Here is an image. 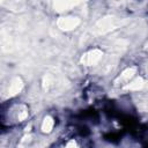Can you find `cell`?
Masks as SVG:
<instances>
[{"label":"cell","mask_w":148,"mask_h":148,"mask_svg":"<svg viewBox=\"0 0 148 148\" xmlns=\"http://www.w3.org/2000/svg\"><path fill=\"white\" fill-rule=\"evenodd\" d=\"M53 126H54V120H53V118L50 117V116H46V117L43 119V123H42V131L45 132V133H49V132L52 131Z\"/></svg>","instance_id":"52a82bcc"},{"label":"cell","mask_w":148,"mask_h":148,"mask_svg":"<svg viewBox=\"0 0 148 148\" xmlns=\"http://www.w3.org/2000/svg\"><path fill=\"white\" fill-rule=\"evenodd\" d=\"M146 49H148V43H147V44H146Z\"/></svg>","instance_id":"30bf717a"},{"label":"cell","mask_w":148,"mask_h":148,"mask_svg":"<svg viewBox=\"0 0 148 148\" xmlns=\"http://www.w3.org/2000/svg\"><path fill=\"white\" fill-rule=\"evenodd\" d=\"M117 25H118V23H117L116 18L104 17V18H102L101 21H98L96 23V25L94 27V31L96 34H105V32H109L112 29L117 28Z\"/></svg>","instance_id":"6da1fadb"},{"label":"cell","mask_w":148,"mask_h":148,"mask_svg":"<svg viewBox=\"0 0 148 148\" xmlns=\"http://www.w3.org/2000/svg\"><path fill=\"white\" fill-rule=\"evenodd\" d=\"M22 81L18 79V77H15L13 81H12V83H10V86H9V88H8V94L10 95V96H13V95H16L18 91H21V89H22Z\"/></svg>","instance_id":"5b68a950"},{"label":"cell","mask_w":148,"mask_h":148,"mask_svg":"<svg viewBox=\"0 0 148 148\" xmlns=\"http://www.w3.org/2000/svg\"><path fill=\"white\" fill-rule=\"evenodd\" d=\"M80 24V20L74 16H67V17H60L57 22V25L61 30H72L75 29Z\"/></svg>","instance_id":"3957f363"},{"label":"cell","mask_w":148,"mask_h":148,"mask_svg":"<svg viewBox=\"0 0 148 148\" xmlns=\"http://www.w3.org/2000/svg\"><path fill=\"white\" fill-rule=\"evenodd\" d=\"M76 2H72V1H60V2H57L56 3V7L58 8V10H64V9H67L69 8L71 6H75Z\"/></svg>","instance_id":"ba28073f"},{"label":"cell","mask_w":148,"mask_h":148,"mask_svg":"<svg viewBox=\"0 0 148 148\" xmlns=\"http://www.w3.org/2000/svg\"><path fill=\"white\" fill-rule=\"evenodd\" d=\"M135 71H136V68L135 67H130V68H126L120 75H119V77L117 79V81H116V83H123V84H127L128 83V81L133 77V75L135 74Z\"/></svg>","instance_id":"277c9868"},{"label":"cell","mask_w":148,"mask_h":148,"mask_svg":"<svg viewBox=\"0 0 148 148\" xmlns=\"http://www.w3.org/2000/svg\"><path fill=\"white\" fill-rule=\"evenodd\" d=\"M65 148H77V147H76V145H75L74 141H71V142H68V145Z\"/></svg>","instance_id":"9c48e42d"},{"label":"cell","mask_w":148,"mask_h":148,"mask_svg":"<svg viewBox=\"0 0 148 148\" xmlns=\"http://www.w3.org/2000/svg\"><path fill=\"white\" fill-rule=\"evenodd\" d=\"M102 56H103V52L101 50L94 49V50H90L87 53H84L83 57L81 58V61L86 66H92V65H96L102 59Z\"/></svg>","instance_id":"7a4b0ae2"},{"label":"cell","mask_w":148,"mask_h":148,"mask_svg":"<svg viewBox=\"0 0 148 148\" xmlns=\"http://www.w3.org/2000/svg\"><path fill=\"white\" fill-rule=\"evenodd\" d=\"M143 86H145V81H143L141 77H138V79H135L134 81L127 83L125 88L128 89V90H140V89L143 88Z\"/></svg>","instance_id":"8992f818"}]
</instances>
